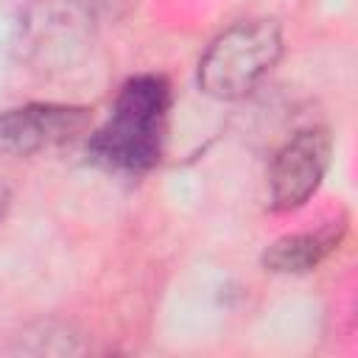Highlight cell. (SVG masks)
I'll use <instances>...</instances> for the list:
<instances>
[{
  "instance_id": "1",
  "label": "cell",
  "mask_w": 358,
  "mask_h": 358,
  "mask_svg": "<svg viewBox=\"0 0 358 358\" xmlns=\"http://www.w3.org/2000/svg\"><path fill=\"white\" fill-rule=\"evenodd\" d=\"M168 112L171 84L162 76L129 78L120 87L106 123L87 140L90 159L123 173L151 171L165 148Z\"/></svg>"
},
{
  "instance_id": "2",
  "label": "cell",
  "mask_w": 358,
  "mask_h": 358,
  "mask_svg": "<svg viewBox=\"0 0 358 358\" xmlns=\"http://www.w3.org/2000/svg\"><path fill=\"white\" fill-rule=\"evenodd\" d=\"M282 31L274 20H241L218 34L199 59V90L215 101L246 98L280 62Z\"/></svg>"
},
{
  "instance_id": "3",
  "label": "cell",
  "mask_w": 358,
  "mask_h": 358,
  "mask_svg": "<svg viewBox=\"0 0 358 358\" xmlns=\"http://www.w3.org/2000/svg\"><path fill=\"white\" fill-rule=\"evenodd\" d=\"M333 154V137L322 126L296 131L274 154L268 168V204L277 213L302 207L322 185Z\"/></svg>"
},
{
  "instance_id": "4",
  "label": "cell",
  "mask_w": 358,
  "mask_h": 358,
  "mask_svg": "<svg viewBox=\"0 0 358 358\" xmlns=\"http://www.w3.org/2000/svg\"><path fill=\"white\" fill-rule=\"evenodd\" d=\"M87 106L76 103H25L0 112V154L31 157L62 145L90 126Z\"/></svg>"
},
{
  "instance_id": "5",
  "label": "cell",
  "mask_w": 358,
  "mask_h": 358,
  "mask_svg": "<svg viewBox=\"0 0 358 358\" xmlns=\"http://www.w3.org/2000/svg\"><path fill=\"white\" fill-rule=\"evenodd\" d=\"M90 17L78 11L70 0L62 3H39L25 17V53L36 64H70L76 53L87 45Z\"/></svg>"
},
{
  "instance_id": "6",
  "label": "cell",
  "mask_w": 358,
  "mask_h": 358,
  "mask_svg": "<svg viewBox=\"0 0 358 358\" xmlns=\"http://www.w3.org/2000/svg\"><path fill=\"white\" fill-rule=\"evenodd\" d=\"M344 224H330L319 232H296V235H282L271 246H266L260 263L266 271L274 274H305L316 268L341 241Z\"/></svg>"
},
{
  "instance_id": "7",
  "label": "cell",
  "mask_w": 358,
  "mask_h": 358,
  "mask_svg": "<svg viewBox=\"0 0 358 358\" xmlns=\"http://www.w3.org/2000/svg\"><path fill=\"white\" fill-rule=\"evenodd\" d=\"M20 341H39V344L22 347V352H34V355H73L84 350L78 336L67 324H59V322H42L34 330H25Z\"/></svg>"
},
{
  "instance_id": "8",
  "label": "cell",
  "mask_w": 358,
  "mask_h": 358,
  "mask_svg": "<svg viewBox=\"0 0 358 358\" xmlns=\"http://www.w3.org/2000/svg\"><path fill=\"white\" fill-rule=\"evenodd\" d=\"M78 11H84L92 22H103V20H120L126 17L140 0H70Z\"/></svg>"
},
{
  "instance_id": "9",
  "label": "cell",
  "mask_w": 358,
  "mask_h": 358,
  "mask_svg": "<svg viewBox=\"0 0 358 358\" xmlns=\"http://www.w3.org/2000/svg\"><path fill=\"white\" fill-rule=\"evenodd\" d=\"M8 204H11V190H8L6 182H0V221H3V215L8 210Z\"/></svg>"
}]
</instances>
